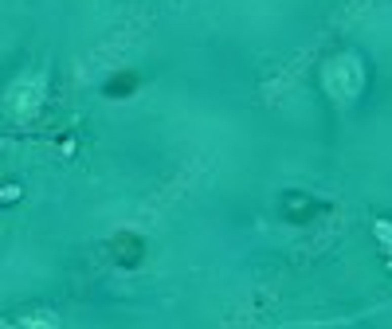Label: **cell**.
<instances>
[{"label":"cell","mask_w":392,"mask_h":329,"mask_svg":"<svg viewBox=\"0 0 392 329\" xmlns=\"http://www.w3.org/2000/svg\"><path fill=\"white\" fill-rule=\"evenodd\" d=\"M134 87V75H122V78H114L110 83V94H118V90H130Z\"/></svg>","instance_id":"6da1fadb"}]
</instances>
